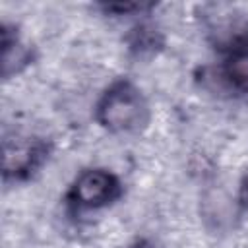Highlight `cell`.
I'll list each match as a JSON object with an SVG mask.
<instances>
[{
    "label": "cell",
    "mask_w": 248,
    "mask_h": 248,
    "mask_svg": "<svg viewBox=\"0 0 248 248\" xmlns=\"http://www.w3.org/2000/svg\"><path fill=\"white\" fill-rule=\"evenodd\" d=\"M97 122L112 134L138 132L149 122V103L141 89L128 79L112 81L95 105Z\"/></svg>",
    "instance_id": "cell-1"
},
{
    "label": "cell",
    "mask_w": 248,
    "mask_h": 248,
    "mask_svg": "<svg viewBox=\"0 0 248 248\" xmlns=\"http://www.w3.org/2000/svg\"><path fill=\"white\" fill-rule=\"evenodd\" d=\"M46 140L31 134L14 132L2 140V174L4 180H27L48 159Z\"/></svg>",
    "instance_id": "cell-2"
},
{
    "label": "cell",
    "mask_w": 248,
    "mask_h": 248,
    "mask_svg": "<svg viewBox=\"0 0 248 248\" xmlns=\"http://www.w3.org/2000/svg\"><path fill=\"white\" fill-rule=\"evenodd\" d=\"M122 194V184L114 172L108 169H85L81 170L68 194V203L78 211H91V209H103L114 203Z\"/></svg>",
    "instance_id": "cell-3"
},
{
    "label": "cell",
    "mask_w": 248,
    "mask_h": 248,
    "mask_svg": "<svg viewBox=\"0 0 248 248\" xmlns=\"http://www.w3.org/2000/svg\"><path fill=\"white\" fill-rule=\"evenodd\" d=\"M207 16V33L223 56L248 52V19L227 6H217V12Z\"/></svg>",
    "instance_id": "cell-4"
},
{
    "label": "cell",
    "mask_w": 248,
    "mask_h": 248,
    "mask_svg": "<svg viewBox=\"0 0 248 248\" xmlns=\"http://www.w3.org/2000/svg\"><path fill=\"white\" fill-rule=\"evenodd\" d=\"M0 35H2V76L8 79L19 74L31 62V50L27 45L21 43L16 27L4 23Z\"/></svg>",
    "instance_id": "cell-5"
},
{
    "label": "cell",
    "mask_w": 248,
    "mask_h": 248,
    "mask_svg": "<svg viewBox=\"0 0 248 248\" xmlns=\"http://www.w3.org/2000/svg\"><path fill=\"white\" fill-rule=\"evenodd\" d=\"M213 78L219 81L221 89L229 93H248V52L225 56L221 66L215 68Z\"/></svg>",
    "instance_id": "cell-6"
},
{
    "label": "cell",
    "mask_w": 248,
    "mask_h": 248,
    "mask_svg": "<svg viewBox=\"0 0 248 248\" xmlns=\"http://www.w3.org/2000/svg\"><path fill=\"white\" fill-rule=\"evenodd\" d=\"M151 4H138V2H110V4H101V10L105 14H114V16H128L132 12H141L149 10Z\"/></svg>",
    "instance_id": "cell-7"
},
{
    "label": "cell",
    "mask_w": 248,
    "mask_h": 248,
    "mask_svg": "<svg viewBox=\"0 0 248 248\" xmlns=\"http://www.w3.org/2000/svg\"><path fill=\"white\" fill-rule=\"evenodd\" d=\"M238 203L248 211V169L244 170L240 184H238Z\"/></svg>",
    "instance_id": "cell-8"
},
{
    "label": "cell",
    "mask_w": 248,
    "mask_h": 248,
    "mask_svg": "<svg viewBox=\"0 0 248 248\" xmlns=\"http://www.w3.org/2000/svg\"><path fill=\"white\" fill-rule=\"evenodd\" d=\"M134 248H159V246H155L153 242H140V244L134 246Z\"/></svg>",
    "instance_id": "cell-9"
}]
</instances>
